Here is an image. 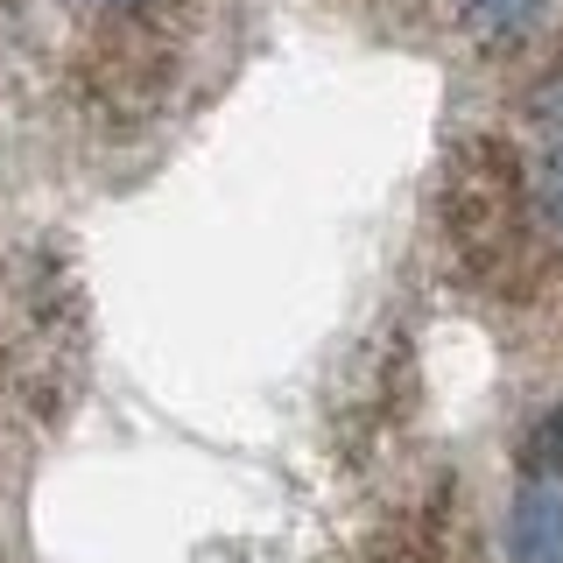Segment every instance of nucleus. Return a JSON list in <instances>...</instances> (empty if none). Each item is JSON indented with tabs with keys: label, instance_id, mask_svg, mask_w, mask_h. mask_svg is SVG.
I'll list each match as a JSON object with an SVG mask.
<instances>
[{
	"label": "nucleus",
	"instance_id": "nucleus-2",
	"mask_svg": "<svg viewBox=\"0 0 563 563\" xmlns=\"http://www.w3.org/2000/svg\"><path fill=\"white\" fill-rule=\"evenodd\" d=\"M444 14L479 57H521L556 22V0H444Z\"/></svg>",
	"mask_w": 563,
	"mask_h": 563
},
{
	"label": "nucleus",
	"instance_id": "nucleus-5",
	"mask_svg": "<svg viewBox=\"0 0 563 563\" xmlns=\"http://www.w3.org/2000/svg\"><path fill=\"white\" fill-rule=\"evenodd\" d=\"M78 8H92V14H113V22H134V14H148L155 0H78Z\"/></svg>",
	"mask_w": 563,
	"mask_h": 563
},
{
	"label": "nucleus",
	"instance_id": "nucleus-4",
	"mask_svg": "<svg viewBox=\"0 0 563 563\" xmlns=\"http://www.w3.org/2000/svg\"><path fill=\"white\" fill-rule=\"evenodd\" d=\"M521 465H528V479L563 486V401L528 422V437H521Z\"/></svg>",
	"mask_w": 563,
	"mask_h": 563
},
{
	"label": "nucleus",
	"instance_id": "nucleus-1",
	"mask_svg": "<svg viewBox=\"0 0 563 563\" xmlns=\"http://www.w3.org/2000/svg\"><path fill=\"white\" fill-rule=\"evenodd\" d=\"M515 148V205L536 246L563 254V57L521 92V141Z\"/></svg>",
	"mask_w": 563,
	"mask_h": 563
},
{
	"label": "nucleus",
	"instance_id": "nucleus-3",
	"mask_svg": "<svg viewBox=\"0 0 563 563\" xmlns=\"http://www.w3.org/2000/svg\"><path fill=\"white\" fill-rule=\"evenodd\" d=\"M507 563H563V486L521 479L507 500Z\"/></svg>",
	"mask_w": 563,
	"mask_h": 563
}]
</instances>
